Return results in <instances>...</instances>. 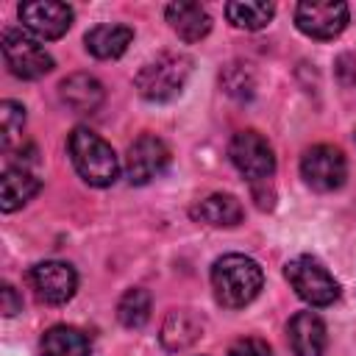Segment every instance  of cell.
Segmentation results:
<instances>
[{"instance_id": "obj_7", "label": "cell", "mask_w": 356, "mask_h": 356, "mask_svg": "<svg viewBox=\"0 0 356 356\" xmlns=\"http://www.w3.org/2000/svg\"><path fill=\"white\" fill-rule=\"evenodd\" d=\"M300 175L303 181L317 192H334L345 184L348 161L339 147L334 145H314L300 159Z\"/></svg>"}, {"instance_id": "obj_13", "label": "cell", "mask_w": 356, "mask_h": 356, "mask_svg": "<svg viewBox=\"0 0 356 356\" xmlns=\"http://www.w3.org/2000/svg\"><path fill=\"white\" fill-rule=\"evenodd\" d=\"M58 97L67 108L78 111V114H89V111H97L106 92H103V83L89 75V72H72L67 75L61 83H58Z\"/></svg>"}, {"instance_id": "obj_23", "label": "cell", "mask_w": 356, "mask_h": 356, "mask_svg": "<svg viewBox=\"0 0 356 356\" xmlns=\"http://www.w3.org/2000/svg\"><path fill=\"white\" fill-rule=\"evenodd\" d=\"M220 81H222L225 92L234 97H250L253 95V78L242 64H228L225 72L220 75Z\"/></svg>"}, {"instance_id": "obj_3", "label": "cell", "mask_w": 356, "mask_h": 356, "mask_svg": "<svg viewBox=\"0 0 356 356\" xmlns=\"http://www.w3.org/2000/svg\"><path fill=\"white\" fill-rule=\"evenodd\" d=\"M192 75V58L184 53H159L156 58H150L134 78L139 95L145 100L153 103H164L172 100L175 95H181V89L186 86Z\"/></svg>"}, {"instance_id": "obj_17", "label": "cell", "mask_w": 356, "mask_h": 356, "mask_svg": "<svg viewBox=\"0 0 356 356\" xmlns=\"http://www.w3.org/2000/svg\"><path fill=\"white\" fill-rule=\"evenodd\" d=\"M39 189H42V181L28 167H8L0 178V206H3V211H17Z\"/></svg>"}, {"instance_id": "obj_11", "label": "cell", "mask_w": 356, "mask_h": 356, "mask_svg": "<svg viewBox=\"0 0 356 356\" xmlns=\"http://www.w3.org/2000/svg\"><path fill=\"white\" fill-rule=\"evenodd\" d=\"M22 28L31 31L36 39H61L72 25V8L58 0H36L19 3Z\"/></svg>"}, {"instance_id": "obj_18", "label": "cell", "mask_w": 356, "mask_h": 356, "mask_svg": "<svg viewBox=\"0 0 356 356\" xmlns=\"http://www.w3.org/2000/svg\"><path fill=\"white\" fill-rule=\"evenodd\" d=\"M92 345L83 331L72 325H53L42 334L39 353L42 356H89Z\"/></svg>"}, {"instance_id": "obj_8", "label": "cell", "mask_w": 356, "mask_h": 356, "mask_svg": "<svg viewBox=\"0 0 356 356\" xmlns=\"http://www.w3.org/2000/svg\"><path fill=\"white\" fill-rule=\"evenodd\" d=\"M295 25L312 39H334L348 25V6L339 0H306L295 8Z\"/></svg>"}, {"instance_id": "obj_6", "label": "cell", "mask_w": 356, "mask_h": 356, "mask_svg": "<svg viewBox=\"0 0 356 356\" xmlns=\"http://www.w3.org/2000/svg\"><path fill=\"white\" fill-rule=\"evenodd\" d=\"M228 156H231V164L250 181V186L270 184V178L275 172V156H273L270 142L259 131L234 134V139L228 145Z\"/></svg>"}, {"instance_id": "obj_16", "label": "cell", "mask_w": 356, "mask_h": 356, "mask_svg": "<svg viewBox=\"0 0 356 356\" xmlns=\"http://www.w3.org/2000/svg\"><path fill=\"white\" fill-rule=\"evenodd\" d=\"M134 42V28L128 25H120V22H106V25H95L86 36H83V44L86 50L95 56V58H120L128 44Z\"/></svg>"}, {"instance_id": "obj_14", "label": "cell", "mask_w": 356, "mask_h": 356, "mask_svg": "<svg viewBox=\"0 0 356 356\" xmlns=\"http://www.w3.org/2000/svg\"><path fill=\"white\" fill-rule=\"evenodd\" d=\"M289 348L295 356H323L325 350V323L314 312H298L289 325Z\"/></svg>"}, {"instance_id": "obj_12", "label": "cell", "mask_w": 356, "mask_h": 356, "mask_svg": "<svg viewBox=\"0 0 356 356\" xmlns=\"http://www.w3.org/2000/svg\"><path fill=\"white\" fill-rule=\"evenodd\" d=\"M203 328H206V320L195 312V309H172L164 323H161V345L164 350H186L192 348L200 337H203Z\"/></svg>"}, {"instance_id": "obj_5", "label": "cell", "mask_w": 356, "mask_h": 356, "mask_svg": "<svg viewBox=\"0 0 356 356\" xmlns=\"http://www.w3.org/2000/svg\"><path fill=\"white\" fill-rule=\"evenodd\" d=\"M284 275L292 284V289L298 292V298L306 300L309 306H331L339 298V284L312 256H298V259L286 261Z\"/></svg>"}, {"instance_id": "obj_21", "label": "cell", "mask_w": 356, "mask_h": 356, "mask_svg": "<svg viewBox=\"0 0 356 356\" xmlns=\"http://www.w3.org/2000/svg\"><path fill=\"white\" fill-rule=\"evenodd\" d=\"M117 320L125 328H142L150 320V292L142 286L128 289L117 303Z\"/></svg>"}, {"instance_id": "obj_15", "label": "cell", "mask_w": 356, "mask_h": 356, "mask_svg": "<svg viewBox=\"0 0 356 356\" xmlns=\"http://www.w3.org/2000/svg\"><path fill=\"white\" fill-rule=\"evenodd\" d=\"M170 28L184 39V42H200L209 31H211V17L200 3H189V0H178L170 3L164 8Z\"/></svg>"}, {"instance_id": "obj_4", "label": "cell", "mask_w": 356, "mask_h": 356, "mask_svg": "<svg viewBox=\"0 0 356 356\" xmlns=\"http://www.w3.org/2000/svg\"><path fill=\"white\" fill-rule=\"evenodd\" d=\"M0 47L8 72L22 81H36L53 70V56L25 28H6Z\"/></svg>"}, {"instance_id": "obj_22", "label": "cell", "mask_w": 356, "mask_h": 356, "mask_svg": "<svg viewBox=\"0 0 356 356\" xmlns=\"http://www.w3.org/2000/svg\"><path fill=\"white\" fill-rule=\"evenodd\" d=\"M22 125H25V108L19 103H14V100H3L0 103V142H3L6 153L19 139Z\"/></svg>"}, {"instance_id": "obj_1", "label": "cell", "mask_w": 356, "mask_h": 356, "mask_svg": "<svg viewBox=\"0 0 356 356\" xmlns=\"http://www.w3.org/2000/svg\"><path fill=\"white\" fill-rule=\"evenodd\" d=\"M264 284L261 267L242 253H225L211 267V289L220 306L225 309H242L248 306Z\"/></svg>"}, {"instance_id": "obj_20", "label": "cell", "mask_w": 356, "mask_h": 356, "mask_svg": "<svg viewBox=\"0 0 356 356\" xmlns=\"http://www.w3.org/2000/svg\"><path fill=\"white\" fill-rule=\"evenodd\" d=\"M275 14V6L273 3H264V0H234V3H225V17L231 25L236 28H245V31H261Z\"/></svg>"}, {"instance_id": "obj_10", "label": "cell", "mask_w": 356, "mask_h": 356, "mask_svg": "<svg viewBox=\"0 0 356 356\" xmlns=\"http://www.w3.org/2000/svg\"><path fill=\"white\" fill-rule=\"evenodd\" d=\"M28 278H31V286H33L36 298L44 300V303H50V306L67 303L75 295V289H78V275H75L72 264L56 261V259L39 261L28 273Z\"/></svg>"}, {"instance_id": "obj_25", "label": "cell", "mask_w": 356, "mask_h": 356, "mask_svg": "<svg viewBox=\"0 0 356 356\" xmlns=\"http://www.w3.org/2000/svg\"><path fill=\"white\" fill-rule=\"evenodd\" d=\"M0 312L6 314V317H14L19 309H22V298L17 295V289L11 286V284H3V289H0Z\"/></svg>"}, {"instance_id": "obj_2", "label": "cell", "mask_w": 356, "mask_h": 356, "mask_svg": "<svg viewBox=\"0 0 356 356\" xmlns=\"http://www.w3.org/2000/svg\"><path fill=\"white\" fill-rule=\"evenodd\" d=\"M72 167L89 186H111L120 175V161L111 145L89 128H75L67 139Z\"/></svg>"}, {"instance_id": "obj_19", "label": "cell", "mask_w": 356, "mask_h": 356, "mask_svg": "<svg viewBox=\"0 0 356 356\" xmlns=\"http://www.w3.org/2000/svg\"><path fill=\"white\" fill-rule=\"evenodd\" d=\"M192 214H195L197 220L214 225V228H231V225H239V222H242V214H245V211H242V203H239L234 195L217 192V195L203 197V200L192 209Z\"/></svg>"}, {"instance_id": "obj_9", "label": "cell", "mask_w": 356, "mask_h": 356, "mask_svg": "<svg viewBox=\"0 0 356 356\" xmlns=\"http://www.w3.org/2000/svg\"><path fill=\"white\" fill-rule=\"evenodd\" d=\"M170 167V147L156 134H142L125 156V175L131 184L145 186Z\"/></svg>"}, {"instance_id": "obj_24", "label": "cell", "mask_w": 356, "mask_h": 356, "mask_svg": "<svg viewBox=\"0 0 356 356\" xmlns=\"http://www.w3.org/2000/svg\"><path fill=\"white\" fill-rule=\"evenodd\" d=\"M228 356H273V350L259 337H242L228 348Z\"/></svg>"}]
</instances>
